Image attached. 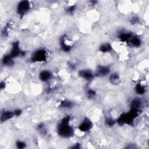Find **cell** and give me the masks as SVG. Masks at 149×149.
<instances>
[{
    "label": "cell",
    "mask_w": 149,
    "mask_h": 149,
    "mask_svg": "<svg viewBox=\"0 0 149 149\" xmlns=\"http://www.w3.org/2000/svg\"><path fill=\"white\" fill-rule=\"evenodd\" d=\"M71 117L69 115L65 116L60 121L57 126V133L63 138H70L73 136L74 130L70 125Z\"/></svg>",
    "instance_id": "1"
},
{
    "label": "cell",
    "mask_w": 149,
    "mask_h": 149,
    "mask_svg": "<svg viewBox=\"0 0 149 149\" xmlns=\"http://www.w3.org/2000/svg\"><path fill=\"white\" fill-rule=\"evenodd\" d=\"M141 113V109L130 108L127 112L122 113L120 115L117 119H116V123L120 126L124 125H132L134 122V120L140 115Z\"/></svg>",
    "instance_id": "2"
},
{
    "label": "cell",
    "mask_w": 149,
    "mask_h": 149,
    "mask_svg": "<svg viewBox=\"0 0 149 149\" xmlns=\"http://www.w3.org/2000/svg\"><path fill=\"white\" fill-rule=\"evenodd\" d=\"M48 51L45 48H40L34 51L30 57V60L33 63H44L48 59Z\"/></svg>",
    "instance_id": "3"
},
{
    "label": "cell",
    "mask_w": 149,
    "mask_h": 149,
    "mask_svg": "<svg viewBox=\"0 0 149 149\" xmlns=\"http://www.w3.org/2000/svg\"><path fill=\"white\" fill-rule=\"evenodd\" d=\"M31 7V3L29 1L24 0L18 2L16 6V13L20 17H23L26 15Z\"/></svg>",
    "instance_id": "4"
},
{
    "label": "cell",
    "mask_w": 149,
    "mask_h": 149,
    "mask_svg": "<svg viewBox=\"0 0 149 149\" xmlns=\"http://www.w3.org/2000/svg\"><path fill=\"white\" fill-rule=\"evenodd\" d=\"M9 54L13 59H15L20 56H24L26 55V52L21 49L19 41H15L12 44Z\"/></svg>",
    "instance_id": "5"
},
{
    "label": "cell",
    "mask_w": 149,
    "mask_h": 149,
    "mask_svg": "<svg viewBox=\"0 0 149 149\" xmlns=\"http://www.w3.org/2000/svg\"><path fill=\"white\" fill-rule=\"evenodd\" d=\"M93 126V123L88 118H84L78 126V129L83 133L88 132Z\"/></svg>",
    "instance_id": "6"
},
{
    "label": "cell",
    "mask_w": 149,
    "mask_h": 149,
    "mask_svg": "<svg viewBox=\"0 0 149 149\" xmlns=\"http://www.w3.org/2000/svg\"><path fill=\"white\" fill-rule=\"evenodd\" d=\"M111 72L110 68L105 65H98L94 73L95 76L105 77L108 75Z\"/></svg>",
    "instance_id": "7"
},
{
    "label": "cell",
    "mask_w": 149,
    "mask_h": 149,
    "mask_svg": "<svg viewBox=\"0 0 149 149\" xmlns=\"http://www.w3.org/2000/svg\"><path fill=\"white\" fill-rule=\"evenodd\" d=\"M66 35H63L60 37L59 40V45L61 49L65 52H69L71 51L72 48V45L69 44V42L67 38Z\"/></svg>",
    "instance_id": "8"
},
{
    "label": "cell",
    "mask_w": 149,
    "mask_h": 149,
    "mask_svg": "<svg viewBox=\"0 0 149 149\" xmlns=\"http://www.w3.org/2000/svg\"><path fill=\"white\" fill-rule=\"evenodd\" d=\"M78 74L80 77H81L88 81H91L95 76L94 73L89 69L80 70L78 72Z\"/></svg>",
    "instance_id": "9"
},
{
    "label": "cell",
    "mask_w": 149,
    "mask_h": 149,
    "mask_svg": "<svg viewBox=\"0 0 149 149\" xmlns=\"http://www.w3.org/2000/svg\"><path fill=\"white\" fill-rule=\"evenodd\" d=\"M16 116L14 110L10 111V110H2L1 112V115H0V120L1 123L6 122L13 117Z\"/></svg>",
    "instance_id": "10"
},
{
    "label": "cell",
    "mask_w": 149,
    "mask_h": 149,
    "mask_svg": "<svg viewBox=\"0 0 149 149\" xmlns=\"http://www.w3.org/2000/svg\"><path fill=\"white\" fill-rule=\"evenodd\" d=\"M52 73L48 70H43L39 73V79L42 82H47L52 78Z\"/></svg>",
    "instance_id": "11"
},
{
    "label": "cell",
    "mask_w": 149,
    "mask_h": 149,
    "mask_svg": "<svg viewBox=\"0 0 149 149\" xmlns=\"http://www.w3.org/2000/svg\"><path fill=\"white\" fill-rule=\"evenodd\" d=\"M14 59L9 54L5 55L2 59V63L4 66H12L14 65Z\"/></svg>",
    "instance_id": "12"
},
{
    "label": "cell",
    "mask_w": 149,
    "mask_h": 149,
    "mask_svg": "<svg viewBox=\"0 0 149 149\" xmlns=\"http://www.w3.org/2000/svg\"><path fill=\"white\" fill-rule=\"evenodd\" d=\"M133 34L130 32H121L118 35V38L120 40V41L123 42H127L128 43L129 41L130 40V38Z\"/></svg>",
    "instance_id": "13"
},
{
    "label": "cell",
    "mask_w": 149,
    "mask_h": 149,
    "mask_svg": "<svg viewBox=\"0 0 149 149\" xmlns=\"http://www.w3.org/2000/svg\"><path fill=\"white\" fill-rule=\"evenodd\" d=\"M127 44L134 47H139L141 45V40L140 37L133 35Z\"/></svg>",
    "instance_id": "14"
},
{
    "label": "cell",
    "mask_w": 149,
    "mask_h": 149,
    "mask_svg": "<svg viewBox=\"0 0 149 149\" xmlns=\"http://www.w3.org/2000/svg\"><path fill=\"white\" fill-rule=\"evenodd\" d=\"M74 106V102L69 100H63L60 101L59 107L63 109H70Z\"/></svg>",
    "instance_id": "15"
},
{
    "label": "cell",
    "mask_w": 149,
    "mask_h": 149,
    "mask_svg": "<svg viewBox=\"0 0 149 149\" xmlns=\"http://www.w3.org/2000/svg\"><path fill=\"white\" fill-rule=\"evenodd\" d=\"M110 83L113 85H117L119 84L120 81V76L118 73H112L110 74L109 78Z\"/></svg>",
    "instance_id": "16"
},
{
    "label": "cell",
    "mask_w": 149,
    "mask_h": 149,
    "mask_svg": "<svg viewBox=\"0 0 149 149\" xmlns=\"http://www.w3.org/2000/svg\"><path fill=\"white\" fill-rule=\"evenodd\" d=\"M143 105L142 101L139 98H134L130 102V108H134L141 109V108Z\"/></svg>",
    "instance_id": "17"
},
{
    "label": "cell",
    "mask_w": 149,
    "mask_h": 149,
    "mask_svg": "<svg viewBox=\"0 0 149 149\" xmlns=\"http://www.w3.org/2000/svg\"><path fill=\"white\" fill-rule=\"evenodd\" d=\"M98 50L102 53H107L112 51V47L111 44L109 42L103 43L99 47Z\"/></svg>",
    "instance_id": "18"
},
{
    "label": "cell",
    "mask_w": 149,
    "mask_h": 149,
    "mask_svg": "<svg viewBox=\"0 0 149 149\" xmlns=\"http://www.w3.org/2000/svg\"><path fill=\"white\" fill-rule=\"evenodd\" d=\"M134 90H135L136 93L140 95H143L146 92V88H145L144 86L142 85L140 83H137L136 84Z\"/></svg>",
    "instance_id": "19"
},
{
    "label": "cell",
    "mask_w": 149,
    "mask_h": 149,
    "mask_svg": "<svg viewBox=\"0 0 149 149\" xmlns=\"http://www.w3.org/2000/svg\"><path fill=\"white\" fill-rule=\"evenodd\" d=\"M11 27V23L10 22H8L6 24V25L4 26L3 29H2V36L5 37H8V34H9V30L10 29Z\"/></svg>",
    "instance_id": "20"
},
{
    "label": "cell",
    "mask_w": 149,
    "mask_h": 149,
    "mask_svg": "<svg viewBox=\"0 0 149 149\" xmlns=\"http://www.w3.org/2000/svg\"><path fill=\"white\" fill-rule=\"evenodd\" d=\"M105 123L108 127H112L116 123V119L111 117H108L105 120Z\"/></svg>",
    "instance_id": "21"
},
{
    "label": "cell",
    "mask_w": 149,
    "mask_h": 149,
    "mask_svg": "<svg viewBox=\"0 0 149 149\" xmlns=\"http://www.w3.org/2000/svg\"><path fill=\"white\" fill-rule=\"evenodd\" d=\"M76 9V5L73 4L72 5H70V6H68V7H66L65 9V12L66 13H68L69 15H72L75 12Z\"/></svg>",
    "instance_id": "22"
},
{
    "label": "cell",
    "mask_w": 149,
    "mask_h": 149,
    "mask_svg": "<svg viewBox=\"0 0 149 149\" xmlns=\"http://www.w3.org/2000/svg\"><path fill=\"white\" fill-rule=\"evenodd\" d=\"M96 91L93 89H88L86 91V95L88 99H93L96 96Z\"/></svg>",
    "instance_id": "23"
},
{
    "label": "cell",
    "mask_w": 149,
    "mask_h": 149,
    "mask_svg": "<svg viewBox=\"0 0 149 149\" xmlns=\"http://www.w3.org/2000/svg\"><path fill=\"white\" fill-rule=\"evenodd\" d=\"M16 146L17 148L23 149L26 147V143L24 141L21 140H17L16 142Z\"/></svg>",
    "instance_id": "24"
},
{
    "label": "cell",
    "mask_w": 149,
    "mask_h": 149,
    "mask_svg": "<svg viewBox=\"0 0 149 149\" xmlns=\"http://www.w3.org/2000/svg\"><path fill=\"white\" fill-rule=\"evenodd\" d=\"M37 130L43 134H44L47 133L46 129L45 128V126L44 125L43 123H40V124L38 125V126H37Z\"/></svg>",
    "instance_id": "25"
},
{
    "label": "cell",
    "mask_w": 149,
    "mask_h": 149,
    "mask_svg": "<svg viewBox=\"0 0 149 149\" xmlns=\"http://www.w3.org/2000/svg\"><path fill=\"white\" fill-rule=\"evenodd\" d=\"M139 22V18L137 16H133L132 17L130 20V23L132 24H136Z\"/></svg>",
    "instance_id": "26"
},
{
    "label": "cell",
    "mask_w": 149,
    "mask_h": 149,
    "mask_svg": "<svg viewBox=\"0 0 149 149\" xmlns=\"http://www.w3.org/2000/svg\"><path fill=\"white\" fill-rule=\"evenodd\" d=\"M6 87V83L5 81H1L0 83V88L1 90H3Z\"/></svg>",
    "instance_id": "27"
},
{
    "label": "cell",
    "mask_w": 149,
    "mask_h": 149,
    "mask_svg": "<svg viewBox=\"0 0 149 149\" xmlns=\"http://www.w3.org/2000/svg\"><path fill=\"white\" fill-rule=\"evenodd\" d=\"M71 148H76V149H78V148H81V144H79V143H76L75 144H74L72 147H70Z\"/></svg>",
    "instance_id": "28"
},
{
    "label": "cell",
    "mask_w": 149,
    "mask_h": 149,
    "mask_svg": "<svg viewBox=\"0 0 149 149\" xmlns=\"http://www.w3.org/2000/svg\"><path fill=\"white\" fill-rule=\"evenodd\" d=\"M69 68H70V69H72V70H74V69H76V65H75V64L72 63H69Z\"/></svg>",
    "instance_id": "29"
},
{
    "label": "cell",
    "mask_w": 149,
    "mask_h": 149,
    "mask_svg": "<svg viewBox=\"0 0 149 149\" xmlns=\"http://www.w3.org/2000/svg\"><path fill=\"white\" fill-rule=\"evenodd\" d=\"M97 1H90V3H91V4L90 5H91L92 6H94V5H95L97 3Z\"/></svg>",
    "instance_id": "30"
}]
</instances>
